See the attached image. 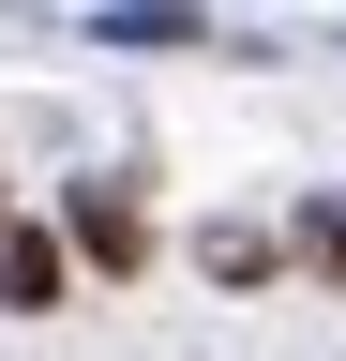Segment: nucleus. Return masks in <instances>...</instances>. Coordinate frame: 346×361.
Wrapping results in <instances>:
<instances>
[{
    "instance_id": "nucleus-1",
    "label": "nucleus",
    "mask_w": 346,
    "mask_h": 361,
    "mask_svg": "<svg viewBox=\"0 0 346 361\" xmlns=\"http://www.w3.org/2000/svg\"><path fill=\"white\" fill-rule=\"evenodd\" d=\"M75 256H91V271H136V256H151L136 196H106V180H91V196H75Z\"/></svg>"
},
{
    "instance_id": "nucleus-2",
    "label": "nucleus",
    "mask_w": 346,
    "mask_h": 361,
    "mask_svg": "<svg viewBox=\"0 0 346 361\" xmlns=\"http://www.w3.org/2000/svg\"><path fill=\"white\" fill-rule=\"evenodd\" d=\"M0 301L46 316V301H61V241H0Z\"/></svg>"
},
{
    "instance_id": "nucleus-3",
    "label": "nucleus",
    "mask_w": 346,
    "mask_h": 361,
    "mask_svg": "<svg viewBox=\"0 0 346 361\" xmlns=\"http://www.w3.org/2000/svg\"><path fill=\"white\" fill-rule=\"evenodd\" d=\"M301 256H316V271H346V211H316V226H301Z\"/></svg>"
}]
</instances>
